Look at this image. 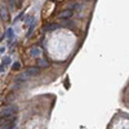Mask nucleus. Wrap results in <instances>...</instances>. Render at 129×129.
Segmentation results:
<instances>
[{
  "instance_id": "423d86ee",
  "label": "nucleus",
  "mask_w": 129,
  "mask_h": 129,
  "mask_svg": "<svg viewBox=\"0 0 129 129\" xmlns=\"http://www.w3.org/2000/svg\"><path fill=\"white\" fill-rule=\"evenodd\" d=\"M38 64H39L40 67H48V62L45 59H41V58L38 61Z\"/></svg>"
},
{
  "instance_id": "0eeeda50",
  "label": "nucleus",
  "mask_w": 129,
  "mask_h": 129,
  "mask_svg": "<svg viewBox=\"0 0 129 129\" xmlns=\"http://www.w3.org/2000/svg\"><path fill=\"white\" fill-rule=\"evenodd\" d=\"M19 67H21V63H19V62H14V63H13V66H12V70L17 71Z\"/></svg>"
},
{
  "instance_id": "f257e3e1",
  "label": "nucleus",
  "mask_w": 129,
  "mask_h": 129,
  "mask_svg": "<svg viewBox=\"0 0 129 129\" xmlns=\"http://www.w3.org/2000/svg\"><path fill=\"white\" fill-rule=\"evenodd\" d=\"M17 112V109L13 106H7L0 110V116L2 117H13V115Z\"/></svg>"
},
{
  "instance_id": "20e7f679",
  "label": "nucleus",
  "mask_w": 129,
  "mask_h": 129,
  "mask_svg": "<svg viewBox=\"0 0 129 129\" xmlns=\"http://www.w3.org/2000/svg\"><path fill=\"white\" fill-rule=\"evenodd\" d=\"M71 16H72V9H64L62 13H59V18H61V19L70 18Z\"/></svg>"
},
{
  "instance_id": "39448f33",
  "label": "nucleus",
  "mask_w": 129,
  "mask_h": 129,
  "mask_svg": "<svg viewBox=\"0 0 129 129\" xmlns=\"http://www.w3.org/2000/svg\"><path fill=\"white\" fill-rule=\"evenodd\" d=\"M40 54H41V49L39 47H34V48L30 49V56L31 57H39Z\"/></svg>"
},
{
  "instance_id": "7ed1b4c3",
  "label": "nucleus",
  "mask_w": 129,
  "mask_h": 129,
  "mask_svg": "<svg viewBox=\"0 0 129 129\" xmlns=\"http://www.w3.org/2000/svg\"><path fill=\"white\" fill-rule=\"evenodd\" d=\"M0 18H2L4 22H7V21L9 19V13H8V9L5 7L0 8Z\"/></svg>"
},
{
  "instance_id": "f03ea898",
  "label": "nucleus",
  "mask_w": 129,
  "mask_h": 129,
  "mask_svg": "<svg viewBox=\"0 0 129 129\" xmlns=\"http://www.w3.org/2000/svg\"><path fill=\"white\" fill-rule=\"evenodd\" d=\"M40 72V69L39 67H27L26 71H25V75L26 76H36Z\"/></svg>"
},
{
  "instance_id": "6e6552de",
  "label": "nucleus",
  "mask_w": 129,
  "mask_h": 129,
  "mask_svg": "<svg viewBox=\"0 0 129 129\" xmlns=\"http://www.w3.org/2000/svg\"><path fill=\"white\" fill-rule=\"evenodd\" d=\"M56 27H57V25H50V26H45V30H53Z\"/></svg>"
}]
</instances>
